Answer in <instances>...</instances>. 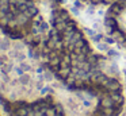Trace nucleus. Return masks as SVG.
I'll return each mask as SVG.
<instances>
[{
  "instance_id": "f257e3e1",
  "label": "nucleus",
  "mask_w": 126,
  "mask_h": 116,
  "mask_svg": "<svg viewBox=\"0 0 126 116\" xmlns=\"http://www.w3.org/2000/svg\"><path fill=\"white\" fill-rule=\"evenodd\" d=\"M119 26L123 30V32H126V10H123L122 14L119 15Z\"/></svg>"
},
{
  "instance_id": "f03ea898",
  "label": "nucleus",
  "mask_w": 126,
  "mask_h": 116,
  "mask_svg": "<svg viewBox=\"0 0 126 116\" xmlns=\"http://www.w3.org/2000/svg\"><path fill=\"white\" fill-rule=\"evenodd\" d=\"M8 41H0V50H7L8 49Z\"/></svg>"
},
{
  "instance_id": "7ed1b4c3",
  "label": "nucleus",
  "mask_w": 126,
  "mask_h": 116,
  "mask_svg": "<svg viewBox=\"0 0 126 116\" xmlns=\"http://www.w3.org/2000/svg\"><path fill=\"white\" fill-rule=\"evenodd\" d=\"M27 113H29V111H27V109H19V111H18V115H19V116H27Z\"/></svg>"
},
{
  "instance_id": "20e7f679",
  "label": "nucleus",
  "mask_w": 126,
  "mask_h": 116,
  "mask_svg": "<svg viewBox=\"0 0 126 116\" xmlns=\"http://www.w3.org/2000/svg\"><path fill=\"white\" fill-rule=\"evenodd\" d=\"M11 69H12V64L6 65V66H4V73H10V72H11Z\"/></svg>"
},
{
  "instance_id": "39448f33",
  "label": "nucleus",
  "mask_w": 126,
  "mask_h": 116,
  "mask_svg": "<svg viewBox=\"0 0 126 116\" xmlns=\"http://www.w3.org/2000/svg\"><path fill=\"white\" fill-rule=\"evenodd\" d=\"M15 73H16L18 76H22L23 74V69H22V68H15Z\"/></svg>"
}]
</instances>
